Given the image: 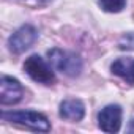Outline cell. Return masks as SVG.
Instances as JSON below:
<instances>
[{
  "mask_svg": "<svg viewBox=\"0 0 134 134\" xmlns=\"http://www.w3.org/2000/svg\"><path fill=\"white\" fill-rule=\"evenodd\" d=\"M49 62L54 68L60 73H63L65 76L70 77H76L81 74L82 71V60L77 54L71 52V51H63V49H51L47 52Z\"/></svg>",
  "mask_w": 134,
  "mask_h": 134,
  "instance_id": "6da1fadb",
  "label": "cell"
},
{
  "mask_svg": "<svg viewBox=\"0 0 134 134\" xmlns=\"http://www.w3.org/2000/svg\"><path fill=\"white\" fill-rule=\"evenodd\" d=\"M2 118L11 123H18V125H24L27 128H32L35 131H41V132H47L51 129V123L49 120L43 115L38 114L35 110H16V112H3Z\"/></svg>",
  "mask_w": 134,
  "mask_h": 134,
  "instance_id": "7a4b0ae2",
  "label": "cell"
},
{
  "mask_svg": "<svg viewBox=\"0 0 134 134\" xmlns=\"http://www.w3.org/2000/svg\"><path fill=\"white\" fill-rule=\"evenodd\" d=\"M24 70L25 73L30 76V79H33L35 82H40V84H52L55 81V76H54V71L51 66L40 57V55H30L25 63H24Z\"/></svg>",
  "mask_w": 134,
  "mask_h": 134,
  "instance_id": "3957f363",
  "label": "cell"
},
{
  "mask_svg": "<svg viewBox=\"0 0 134 134\" xmlns=\"http://www.w3.org/2000/svg\"><path fill=\"white\" fill-rule=\"evenodd\" d=\"M38 40V30L30 25L25 24L21 29H18L8 40V46L11 49V52L14 54H21L24 51H27L29 47H32L35 44V41Z\"/></svg>",
  "mask_w": 134,
  "mask_h": 134,
  "instance_id": "277c9868",
  "label": "cell"
},
{
  "mask_svg": "<svg viewBox=\"0 0 134 134\" xmlns=\"http://www.w3.org/2000/svg\"><path fill=\"white\" fill-rule=\"evenodd\" d=\"M22 95H24V88L18 79L10 76H2V81H0V103L3 106L16 104L22 99Z\"/></svg>",
  "mask_w": 134,
  "mask_h": 134,
  "instance_id": "5b68a950",
  "label": "cell"
},
{
  "mask_svg": "<svg viewBox=\"0 0 134 134\" xmlns=\"http://www.w3.org/2000/svg\"><path fill=\"white\" fill-rule=\"evenodd\" d=\"M98 125L106 132H117L121 125V107L118 104H109L98 114Z\"/></svg>",
  "mask_w": 134,
  "mask_h": 134,
  "instance_id": "8992f818",
  "label": "cell"
},
{
  "mask_svg": "<svg viewBox=\"0 0 134 134\" xmlns=\"http://www.w3.org/2000/svg\"><path fill=\"white\" fill-rule=\"evenodd\" d=\"M85 115V106L79 99H65L60 104V117L65 120L79 121Z\"/></svg>",
  "mask_w": 134,
  "mask_h": 134,
  "instance_id": "52a82bcc",
  "label": "cell"
},
{
  "mask_svg": "<svg viewBox=\"0 0 134 134\" xmlns=\"http://www.w3.org/2000/svg\"><path fill=\"white\" fill-rule=\"evenodd\" d=\"M110 70L115 76L121 77L128 84H134V58H131V57L117 58L112 63Z\"/></svg>",
  "mask_w": 134,
  "mask_h": 134,
  "instance_id": "ba28073f",
  "label": "cell"
},
{
  "mask_svg": "<svg viewBox=\"0 0 134 134\" xmlns=\"http://www.w3.org/2000/svg\"><path fill=\"white\" fill-rule=\"evenodd\" d=\"M98 2L107 13H120L126 5V0H98Z\"/></svg>",
  "mask_w": 134,
  "mask_h": 134,
  "instance_id": "9c48e42d",
  "label": "cell"
},
{
  "mask_svg": "<svg viewBox=\"0 0 134 134\" xmlns=\"http://www.w3.org/2000/svg\"><path fill=\"white\" fill-rule=\"evenodd\" d=\"M118 46H120V49L134 51V32L125 33V35L120 38V41H118Z\"/></svg>",
  "mask_w": 134,
  "mask_h": 134,
  "instance_id": "30bf717a",
  "label": "cell"
},
{
  "mask_svg": "<svg viewBox=\"0 0 134 134\" xmlns=\"http://www.w3.org/2000/svg\"><path fill=\"white\" fill-rule=\"evenodd\" d=\"M129 132H134V118H132L131 123H129Z\"/></svg>",
  "mask_w": 134,
  "mask_h": 134,
  "instance_id": "8fae6325",
  "label": "cell"
}]
</instances>
